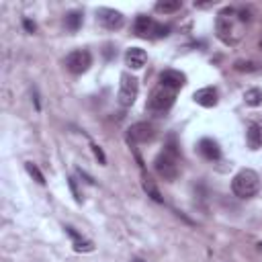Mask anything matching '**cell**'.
I'll list each match as a JSON object with an SVG mask.
<instances>
[{"mask_svg": "<svg viewBox=\"0 0 262 262\" xmlns=\"http://www.w3.org/2000/svg\"><path fill=\"white\" fill-rule=\"evenodd\" d=\"M174 98H176V90L166 88V86L160 84L158 88L151 90L149 100H147V108H151V111H168L174 104Z\"/></svg>", "mask_w": 262, "mask_h": 262, "instance_id": "277c9868", "label": "cell"}, {"mask_svg": "<svg viewBox=\"0 0 262 262\" xmlns=\"http://www.w3.org/2000/svg\"><path fill=\"white\" fill-rule=\"evenodd\" d=\"M156 137V129L151 123H145V121H139V123H133L129 129H127V139L129 143H147Z\"/></svg>", "mask_w": 262, "mask_h": 262, "instance_id": "8992f818", "label": "cell"}, {"mask_svg": "<svg viewBox=\"0 0 262 262\" xmlns=\"http://www.w3.org/2000/svg\"><path fill=\"white\" fill-rule=\"evenodd\" d=\"M80 25H82V12L72 10V12L66 14V27H68L70 31H78Z\"/></svg>", "mask_w": 262, "mask_h": 262, "instance_id": "ffe728a7", "label": "cell"}, {"mask_svg": "<svg viewBox=\"0 0 262 262\" xmlns=\"http://www.w3.org/2000/svg\"><path fill=\"white\" fill-rule=\"evenodd\" d=\"M25 29H27L29 33H35V29H37V27H35V23H31L29 18H25Z\"/></svg>", "mask_w": 262, "mask_h": 262, "instance_id": "d4e9b609", "label": "cell"}, {"mask_svg": "<svg viewBox=\"0 0 262 262\" xmlns=\"http://www.w3.org/2000/svg\"><path fill=\"white\" fill-rule=\"evenodd\" d=\"M90 147H92V151H94V156L98 158V162H100V164H106V156H104V151H102V149H100V147H98L96 143H92Z\"/></svg>", "mask_w": 262, "mask_h": 262, "instance_id": "603a6c76", "label": "cell"}, {"mask_svg": "<svg viewBox=\"0 0 262 262\" xmlns=\"http://www.w3.org/2000/svg\"><path fill=\"white\" fill-rule=\"evenodd\" d=\"M137 92H139V82L135 76H131L129 72H123L121 74V82H119V104L121 106H131L137 98Z\"/></svg>", "mask_w": 262, "mask_h": 262, "instance_id": "3957f363", "label": "cell"}, {"mask_svg": "<svg viewBox=\"0 0 262 262\" xmlns=\"http://www.w3.org/2000/svg\"><path fill=\"white\" fill-rule=\"evenodd\" d=\"M147 61V53L141 49V47H129L125 51V63L131 68V70H141Z\"/></svg>", "mask_w": 262, "mask_h": 262, "instance_id": "30bf717a", "label": "cell"}, {"mask_svg": "<svg viewBox=\"0 0 262 262\" xmlns=\"http://www.w3.org/2000/svg\"><path fill=\"white\" fill-rule=\"evenodd\" d=\"M192 98H194V102L196 104H201V106H215L217 104V90L213 88V86H205V88H199L194 94H192Z\"/></svg>", "mask_w": 262, "mask_h": 262, "instance_id": "7c38bea8", "label": "cell"}, {"mask_svg": "<svg viewBox=\"0 0 262 262\" xmlns=\"http://www.w3.org/2000/svg\"><path fill=\"white\" fill-rule=\"evenodd\" d=\"M244 100L250 106H260L262 104V88H248L244 92Z\"/></svg>", "mask_w": 262, "mask_h": 262, "instance_id": "d6986e66", "label": "cell"}, {"mask_svg": "<svg viewBox=\"0 0 262 262\" xmlns=\"http://www.w3.org/2000/svg\"><path fill=\"white\" fill-rule=\"evenodd\" d=\"M154 29H156V20L145 14H139L133 23V31L137 37H154Z\"/></svg>", "mask_w": 262, "mask_h": 262, "instance_id": "8fae6325", "label": "cell"}, {"mask_svg": "<svg viewBox=\"0 0 262 262\" xmlns=\"http://www.w3.org/2000/svg\"><path fill=\"white\" fill-rule=\"evenodd\" d=\"M160 84L166 86V88H172V90H178L186 84V76L178 70H164L160 74Z\"/></svg>", "mask_w": 262, "mask_h": 262, "instance_id": "9c48e42d", "label": "cell"}, {"mask_svg": "<svg viewBox=\"0 0 262 262\" xmlns=\"http://www.w3.org/2000/svg\"><path fill=\"white\" fill-rule=\"evenodd\" d=\"M68 184H70V188H72V192H74V199H76V203H80V201H82V196H80V192H78V188H76V182H74V178H68Z\"/></svg>", "mask_w": 262, "mask_h": 262, "instance_id": "cb8c5ba5", "label": "cell"}, {"mask_svg": "<svg viewBox=\"0 0 262 262\" xmlns=\"http://www.w3.org/2000/svg\"><path fill=\"white\" fill-rule=\"evenodd\" d=\"M98 20H100V25H102L104 29L117 31V29L123 27L125 16H123V12H119V10H115V8H100V10H98Z\"/></svg>", "mask_w": 262, "mask_h": 262, "instance_id": "ba28073f", "label": "cell"}, {"mask_svg": "<svg viewBox=\"0 0 262 262\" xmlns=\"http://www.w3.org/2000/svg\"><path fill=\"white\" fill-rule=\"evenodd\" d=\"M260 68H262V63H258L254 59H237V61H233V70L242 72V74H252V72H258Z\"/></svg>", "mask_w": 262, "mask_h": 262, "instance_id": "2e32d148", "label": "cell"}, {"mask_svg": "<svg viewBox=\"0 0 262 262\" xmlns=\"http://www.w3.org/2000/svg\"><path fill=\"white\" fill-rule=\"evenodd\" d=\"M180 8H182V2L180 0H160V2H156V10L158 12H164V14L176 12Z\"/></svg>", "mask_w": 262, "mask_h": 262, "instance_id": "ac0fdd59", "label": "cell"}, {"mask_svg": "<svg viewBox=\"0 0 262 262\" xmlns=\"http://www.w3.org/2000/svg\"><path fill=\"white\" fill-rule=\"evenodd\" d=\"M66 233L74 239V250H76V252H92V250H94L92 242H88V239L80 237V235H78V231H76L74 227H70V225H68V227H66Z\"/></svg>", "mask_w": 262, "mask_h": 262, "instance_id": "5bb4252c", "label": "cell"}, {"mask_svg": "<svg viewBox=\"0 0 262 262\" xmlns=\"http://www.w3.org/2000/svg\"><path fill=\"white\" fill-rule=\"evenodd\" d=\"M25 168H27V172H29V174H31V176H33V178L39 182V184H45V178H43L41 170H39V168H37L33 162H27V164H25Z\"/></svg>", "mask_w": 262, "mask_h": 262, "instance_id": "44dd1931", "label": "cell"}, {"mask_svg": "<svg viewBox=\"0 0 262 262\" xmlns=\"http://www.w3.org/2000/svg\"><path fill=\"white\" fill-rule=\"evenodd\" d=\"M258 246H260V248H262V242H260V244H258Z\"/></svg>", "mask_w": 262, "mask_h": 262, "instance_id": "4316f807", "label": "cell"}, {"mask_svg": "<svg viewBox=\"0 0 262 262\" xmlns=\"http://www.w3.org/2000/svg\"><path fill=\"white\" fill-rule=\"evenodd\" d=\"M154 168H156L158 176H160V178H164V180H168V182L176 180V178H178V174H180L176 154H170L168 149H164L162 154H158V156H156V160H154Z\"/></svg>", "mask_w": 262, "mask_h": 262, "instance_id": "7a4b0ae2", "label": "cell"}, {"mask_svg": "<svg viewBox=\"0 0 262 262\" xmlns=\"http://www.w3.org/2000/svg\"><path fill=\"white\" fill-rule=\"evenodd\" d=\"M199 154H201L205 160L213 162V160H219V158H221V147H219V143H217V141H213V139L205 137V139H201V141H199Z\"/></svg>", "mask_w": 262, "mask_h": 262, "instance_id": "4fadbf2b", "label": "cell"}, {"mask_svg": "<svg viewBox=\"0 0 262 262\" xmlns=\"http://www.w3.org/2000/svg\"><path fill=\"white\" fill-rule=\"evenodd\" d=\"M246 139H248L250 149H258V147H262V127H260L258 123H252V125L248 127Z\"/></svg>", "mask_w": 262, "mask_h": 262, "instance_id": "9a60e30c", "label": "cell"}, {"mask_svg": "<svg viewBox=\"0 0 262 262\" xmlns=\"http://www.w3.org/2000/svg\"><path fill=\"white\" fill-rule=\"evenodd\" d=\"M231 190H233V194L239 196V199H250V196H254V194L260 190V176H258L254 170L244 168V170H239V172L233 176V180H231Z\"/></svg>", "mask_w": 262, "mask_h": 262, "instance_id": "6da1fadb", "label": "cell"}, {"mask_svg": "<svg viewBox=\"0 0 262 262\" xmlns=\"http://www.w3.org/2000/svg\"><path fill=\"white\" fill-rule=\"evenodd\" d=\"M90 66H92V55L86 49H76L66 55V68L72 74H84Z\"/></svg>", "mask_w": 262, "mask_h": 262, "instance_id": "5b68a950", "label": "cell"}, {"mask_svg": "<svg viewBox=\"0 0 262 262\" xmlns=\"http://www.w3.org/2000/svg\"><path fill=\"white\" fill-rule=\"evenodd\" d=\"M215 33H217V37L223 41V43H235V25H233V18L231 16H227L225 12H221L219 16H217V20H215Z\"/></svg>", "mask_w": 262, "mask_h": 262, "instance_id": "52a82bcc", "label": "cell"}, {"mask_svg": "<svg viewBox=\"0 0 262 262\" xmlns=\"http://www.w3.org/2000/svg\"><path fill=\"white\" fill-rule=\"evenodd\" d=\"M168 35H170V27H168V25H160V23H156L154 39H162V37H168Z\"/></svg>", "mask_w": 262, "mask_h": 262, "instance_id": "7402d4cb", "label": "cell"}, {"mask_svg": "<svg viewBox=\"0 0 262 262\" xmlns=\"http://www.w3.org/2000/svg\"><path fill=\"white\" fill-rule=\"evenodd\" d=\"M258 45H260V49H262V39H260V43H258Z\"/></svg>", "mask_w": 262, "mask_h": 262, "instance_id": "484cf974", "label": "cell"}, {"mask_svg": "<svg viewBox=\"0 0 262 262\" xmlns=\"http://www.w3.org/2000/svg\"><path fill=\"white\" fill-rule=\"evenodd\" d=\"M141 184H143V190L147 192V196H151L156 203H164V199H162V194H160L158 186L154 184V180H151L147 174H143V180H141Z\"/></svg>", "mask_w": 262, "mask_h": 262, "instance_id": "e0dca14e", "label": "cell"}]
</instances>
